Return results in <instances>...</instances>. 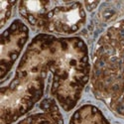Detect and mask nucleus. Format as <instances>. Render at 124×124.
<instances>
[{"label":"nucleus","instance_id":"1","mask_svg":"<svg viewBox=\"0 0 124 124\" xmlns=\"http://www.w3.org/2000/svg\"><path fill=\"white\" fill-rule=\"evenodd\" d=\"M58 38L37 35L28 45L9 85L1 88L0 124H12L42 98L48 73L52 70Z\"/></svg>","mask_w":124,"mask_h":124},{"label":"nucleus","instance_id":"2","mask_svg":"<svg viewBox=\"0 0 124 124\" xmlns=\"http://www.w3.org/2000/svg\"><path fill=\"white\" fill-rule=\"evenodd\" d=\"M94 96L124 117V19L108 28L96 44L90 76Z\"/></svg>","mask_w":124,"mask_h":124},{"label":"nucleus","instance_id":"3","mask_svg":"<svg viewBox=\"0 0 124 124\" xmlns=\"http://www.w3.org/2000/svg\"><path fill=\"white\" fill-rule=\"evenodd\" d=\"M51 73V95L65 111H70L89 80L88 50L84 40L78 37L58 38Z\"/></svg>","mask_w":124,"mask_h":124},{"label":"nucleus","instance_id":"4","mask_svg":"<svg viewBox=\"0 0 124 124\" xmlns=\"http://www.w3.org/2000/svg\"><path fill=\"white\" fill-rule=\"evenodd\" d=\"M19 13L34 29L62 35L78 32L86 20L82 3L77 1H21Z\"/></svg>","mask_w":124,"mask_h":124},{"label":"nucleus","instance_id":"5","mask_svg":"<svg viewBox=\"0 0 124 124\" xmlns=\"http://www.w3.org/2000/svg\"><path fill=\"white\" fill-rule=\"evenodd\" d=\"M29 29L21 21L14 20L1 34V54H0V71L1 80L13 68L16 60L27 43Z\"/></svg>","mask_w":124,"mask_h":124},{"label":"nucleus","instance_id":"6","mask_svg":"<svg viewBox=\"0 0 124 124\" xmlns=\"http://www.w3.org/2000/svg\"><path fill=\"white\" fill-rule=\"evenodd\" d=\"M41 111L33 113L17 124H64L59 105L53 98H45L40 103Z\"/></svg>","mask_w":124,"mask_h":124},{"label":"nucleus","instance_id":"7","mask_svg":"<svg viewBox=\"0 0 124 124\" xmlns=\"http://www.w3.org/2000/svg\"><path fill=\"white\" fill-rule=\"evenodd\" d=\"M69 124H110L96 106L85 104L71 115Z\"/></svg>","mask_w":124,"mask_h":124},{"label":"nucleus","instance_id":"8","mask_svg":"<svg viewBox=\"0 0 124 124\" xmlns=\"http://www.w3.org/2000/svg\"><path fill=\"white\" fill-rule=\"evenodd\" d=\"M16 1H2V0H0V27L1 28L11 17L13 7L16 5Z\"/></svg>","mask_w":124,"mask_h":124},{"label":"nucleus","instance_id":"9","mask_svg":"<svg viewBox=\"0 0 124 124\" xmlns=\"http://www.w3.org/2000/svg\"><path fill=\"white\" fill-rule=\"evenodd\" d=\"M99 2H85V5L86 6V9L88 11H92L97 5Z\"/></svg>","mask_w":124,"mask_h":124}]
</instances>
